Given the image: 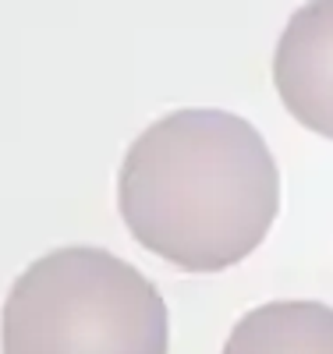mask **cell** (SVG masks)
Listing matches in <instances>:
<instances>
[{"label":"cell","instance_id":"3957f363","mask_svg":"<svg viewBox=\"0 0 333 354\" xmlns=\"http://www.w3.org/2000/svg\"><path fill=\"white\" fill-rule=\"evenodd\" d=\"M273 85L301 128L333 138V0L301 4L273 53Z\"/></svg>","mask_w":333,"mask_h":354},{"label":"cell","instance_id":"7a4b0ae2","mask_svg":"<svg viewBox=\"0 0 333 354\" xmlns=\"http://www.w3.org/2000/svg\"><path fill=\"white\" fill-rule=\"evenodd\" d=\"M4 354H167L156 283L107 248L68 245L28 262L0 312Z\"/></svg>","mask_w":333,"mask_h":354},{"label":"cell","instance_id":"6da1fadb","mask_svg":"<svg viewBox=\"0 0 333 354\" xmlns=\"http://www.w3.org/2000/svg\"><path fill=\"white\" fill-rule=\"evenodd\" d=\"M117 209L132 238L181 273L249 259L280 213V170L266 138L227 110H174L125 153Z\"/></svg>","mask_w":333,"mask_h":354},{"label":"cell","instance_id":"277c9868","mask_svg":"<svg viewBox=\"0 0 333 354\" xmlns=\"http://www.w3.org/2000/svg\"><path fill=\"white\" fill-rule=\"evenodd\" d=\"M224 354H333V308L323 301H269L237 319Z\"/></svg>","mask_w":333,"mask_h":354}]
</instances>
